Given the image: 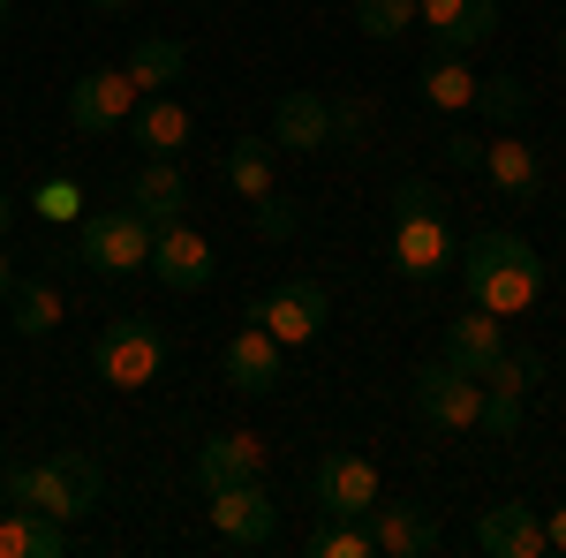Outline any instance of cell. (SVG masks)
<instances>
[{"instance_id":"6","label":"cell","mask_w":566,"mask_h":558,"mask_svg":"<svg viewBox=\"0 0 566 558\" xmlns=\"http://www.w3.org/2000/svg\"><path fill=\"white\" fill-rule=\"evenodd\" d=\"M325 309H333V295L295 272V280H272V287L250 302V325H264L280 347H310L317 333H325Z\"/></svg>"},{"instance_id":"21","label":"cell","mask_w":566,"mask_h":558,"mask_svg":"<svg viewBox=\"0 0 566 558\" xmlns=\"http://www.w3.org/2000/svg\"><path fill=\"white\" fill-rule=\"evenodd\" d=\"M370 544H378V558H423V551H438V520L423 514V506H370Z\"/></svg>"},{"instance_id":"16","label":"cell","mask_w":566,"mask_h":558,"mask_svg":"<svg viewBox=\"0 0 566 558\" xmlns=\"http://www.w3.org/2000/svg\"><path fill=\"white\" fill-rule=\"evenodd\" d=\"M272 144L280 151H295V159H310V151H325L333 144V98H317V91H280V106H272Z\"/></svg>"},{"instance_id":"17","label":"cell","mask_w":566,"mask_h":558,"mask_svg":"<svg viewBox=\"0 0 566 558\" xmlns=\"http://www.w3.org/2000/svg\"><path fill=\"white\" fill-rule=\"evenodd\" d=\"M189 136H197V122H189V106L181 98H136V114H129V144L144 151V159H181L189 151Z\"/></svg>"},{"instance_id":"35","label":"cell","mask_w":566,"mask_h":558,"mask_svg":"<svg viewBox=\"0 0 566 558\" xmlns=\"http://www.w3.org/2000/svg\"><path fill=\"white\" fill-rule=\"evenodd\" d=\"M363 129H370V106H363V98L333 106V144H340V136H363Z\"/></svg>"},{"instance_id":"26","label":"cell","mask_w":566,"mask_h":558,"mask_svg":"<svg viewBox=\"0 0 566 558\" xmlns=\"http://www.w3.org/2000/svg\"><path fill=\"white\" fill-rule=\"evenodd\" d=\"M8 325H15L23 340H45V333L61 325V287H53V280H15V287H8Z\"/></svg>"},{"instance_id":"3","label":"cell","mask_w":566,"mask_h":558,"mask_svg":"<svg viewBox=\"0 0 566 558\" xmlns=\"http://www.w3.org/2000/svg\"><path fill=\"white\" fill-rule=\"evenodd\" d=\"M0 498L8 506H39L53 520H84L106 498V468L91 453H45V461H15L0 475Z\"/></svg>"},{"instance_id":"9","label":"cell","mask_w":566,"mask_h":558,"mask_svg":"<svg viewBox=\"0 0 566 558\" xmlns=\"http://www.w3.org/2000/svg\"><path fill=\"white\" fill-rule=\"evenodd\" d=\"M205 514H212V536H219V544H234V551H264V544L280 536V506H272L264 475H258V483L205 491Z\"/></svg>"},{"instance_id":"25","label":"cell","mask_w":566,"mask_h":558,"mask_svg":"<svg viewBox=\"0 0 566 558\" xmlns=\"http://www.w3.org/2000/svg\"><path fill=\"white\" fill-rule=\"evenodd\" d=\"M423 106H438V114H469L476 106V69H469V53H438V61H423Z\"/></svg>"},{"instance_id":"31","label":"cell","mask_w":566,"mask_h":558,"mask_svg":"<svg viewBox=\"0 0 566 558\" xmlns=\"http://www.w3.org/2000/svg\"><path fill=\"white\" fill-rule=\"evenodd\" d=\"M536 378H544V362H536V355H522V347H506V355L483 370V386H491V392H528Z\"/></svg>"},{"instance_id":"10","label":"cell","mask_w":566,"mask_h":558,"mask_svg":"<svg viewBox=\"0 0 566 558\" xmlns=\"http://www.w3.org/2000/svg\"><path fill=\"white\" fill-rule=\"evenodd\" d=\"M136 98H144V91H136L122 69H91V76L69 84V129L76 136H122L129 114H136Z\"/></svg>"},{"instance_id":"7","label":"cell","mask_w":566,"mask_h":558,"mask_svg":"<svg viewBox=\"0 0 566 558\" xmlns=\"http://www.w3.org/2000/svg\"><path fill=\"white\" fill-rule=\"evenodd\" d=\"M167 295H205L219 280V250L189 227V219H167V227H151V264H144Z\"/></svg>"},{"instance_id":"34","label":"cell","mask_w":566,"mask_h":558,"mask_svg":"<svg viewBox=\"0 0 566 558\" xmlns=\"http://www.w3.org/2000/svg\"><path fill=\"white\" fill-rule=\"evenodd\" d=\"M438 151H446V167H461V173H476V167H483V136H476V129H453L446 144H438Z\"/></svg>"},{"instance_id":"4","label":"cell","mask_w":566,"mask_h":558,"mask_svg":"<svg viewBox=\"0 0 566 558\" xmlns=\"http://www.w3.org/2000/svg\"><path fill=\"white\" fill-rule=\"evenodd\" d=\"M91 370H98V386H114V392H144L159 370H167V333H159V317L122 309L114 325H98Z\"/></svg>"},{"instance_id":"40","label":"cell","mask_w":566,"mask_h":558,"mask_svg":"<svg viewBox=\"0 0 566 558\" xmlns=\"http://www.w3.org/2000/svg\"><path fill=\"white\" fill-rule=\"evenodd\" d=\"M559 69H566V23H559Z\"/></svg>"},{"instance_id":"5","label":"cell","mask_w":566,"mask_h":558,"mask_svg":"<svg viewBox=\"0 0 566 558\" xmlns=\"http://www.w3.org/2000/svg\"><path fill=\"white\" fill-rule=\"evenodd\" d=\"M76 264L98 272V280H129L151 264V219L129 212V204H106V212L76 219Z\"/></svg>"},{"instance_id":"36","label":"cell","mask_w":566,"mask_h":558,"mask_svg":"<svg viewBox=\"0 0 566 558\" xmlns=\"http://www.w3.org/2000/svg\"><path fill=\"white\" fill-rule=\"evenodd\" d=\"M544 536H552V551L566 558V506H552V514H544Z\"/></svg>"},{"instance_id":"32","label":"cell","mask_w":566,"mask_h":558,"mask_svg":"<svg viewBox=\"0 0 566 558\" xmlns=\"http://www.w3.org/2000/svg\"><path fill=\"white\" fill-rule=\"evenodd\" d=\"M476 430H483V438H514V430H522V392H491V386H483Z\"/></svg>"},{"instance_id":"23","label":"cell","mask_w":566,"mask_h":558,"mask_svg":"<svg viewBox=\"0 0 566 558\" xmlns=\"http://www.w3.org/2000/svg\"><path fill=\"white\" fill-rule=\"evenodd\" d=\"M61 551H69V520L39 514V506L0 514V558H61Z\"/></svg>"},{"instance_id":"28","label":"cell","mask_w":566,"mask_h":558,"mask_svg":"<svg viewBox=\"0 0 566 558\" xmlns=\"http://www.w3.org/2000/svg\"><path fill=\"white\" fill-rule=\"evenodd\" d=\"M23 204H31L45 227H76V219H84V189H76L69 173H45V181L31 189V197H23Z\"/></svg>"},{"instance_id":"39","label":"cell","mask_w":566,"mask_h":558,"mask_svg":"<svg viewBox=\"0 0 566 558\" xmlns=\"http://www.w3.org/2000/svg\"><path fill=\"white\" fill-rule=\"evenodd\" d=\"M8 287H15V272H8V257H0V302H8Z\"/></svg>"},{"instance_id":"18","label":"cell","mask_w":566,"mask_h":558,"mask_svg":"<svg viewBox=\"0 0 566 558\" xmlns=\"http://www.w3.org/2000/svg\"><path fill=\"white\" fill-rule=\"evenodd\" d=\"M483 181L506 197V204H544V159L528 151L522 136H499V144H483Z\"/></svg>"},{"instance_id":"11","label":"cell","mask_w":566,"mask_h":558,"mask_svg":"<svg viewBox=\"0 0 566 558\" xmlns=\"http://www.w3.org/2000/svg\"><path fill=\"white\" fill-rule=\"evenodd\" d=\"M310 506L325 520H363L378 506V468H370L363 453H325V461L310 468Z\"/></svg>"},{"instance_id":"29","label":"cell","mask_w":566,"mask_h":558,"mask_svg":"<svg viewBox=\"0 0 566 558\" xmlns=\"http://www.w3.org/2000/svg\"><path fill=\"white\" fill-rule=\"evenodd\" d=\"M408 23H416V0H355V31H363V39L392 45Z\"/></svg>"},{"instance_id":"22","label":"cell","mask_w":566,"mask_h":558,"mask_svg":"<svg viewBox=\"0 0 566 558\" xmlns=\"http://www.w3.org/2000/svg\"><path fill=\"white\" fill-rule=\"evenodd\" d=\"M219 173H227V189H234L242 204H264V197L280 189V144H272V136H242V144H227Z\"/></svg>"},{"instance_id":"38","label":"cell","mask_w":566,"mask_h":558,"mask_svg":"<svg viewBox=\"0 0 566 558\" xmlns=\"http://www.w3.org/2000/svg\"><path fill=\"white\" fill-rule=\"evenodd\" d=\"M91 8H106V15H122V8H136V0H91Z\"/></svg>"},{"instance_id":"41","label":"cell","mask_w":566,"mask_h":558,"mask_svg":"<svg viewBox=\"0 0 566 558\" xmlns=\"http://www.w3.org/2000/svg\"><path fill=\"white\" fill-rule=\"evenodd\" d=\"M0 23H8V0H0Z\"/></svg>"},{"instance_id":"19","label":"cell","mask_w":566,"mask_h":558,"mask_svg":"<svg viewBox=\"0 0 566 558\" xmlns=\"http://www.w3.org/2000/svg\"><path fill=\"white\" fill-rule=\"evenodd\" d=\"M129 212H144L151 227H167V219H189V173L181 159H144V173L129 181V197H122Z\"/></svg>"},{"instance_id":"14","label":"cell","mask_w":566,"mask_h":558,"mask_svg":"<svg viewBox=\"0 0 566 558\" xmlns=\"http://www.w3.org/2000/svg\"><path fill=\"white\" fill-rule=\"evenodd\" d=\"M189 475H197V491L258 483V475H264V438H258V430H219V438H205V445H197Z\"/></svg>"},{"instance_id":"33","label":"cell","mask_w":566,"mask_h":558,"mask_svg":"<svg viewBox=\"0 0 566 558\" xmlns=\"http://www.w3.org/2000/svg\"><path fill=\"white\" fill-rule=\"evenodd\" d=\"M258 234H264V242H287V234H295V204H287L280 189L258 204Z\"/></svg>"},{"instance_id":"8","label":"cell","mask_w":566,"mask_h":558,"mask_svg":"<svg viewBox=\"0 0 566 558\" xmlns=\"http://www.w3.org/2000/svg\"><path fill=\"white\" fill-rule=\"evenodd\" d=\"M408 400H416V415L431 430H476V415H483V378H469V370H453L446 355L438 362H423L416 370V386H408Z\"/></svg>"},{"instance_id":"2","label":"cell","mask_w":566,"mask_h":558,"mask_svg":"<svg viewBox=\"0 0 566 558\" xmlns=\"http://www.w3.org/2000/svg\"><path fill=\"white\" fill-rule=\"evenodd\" d=\"M386 257L400 280H416V287H438L453 257H461V242H453V227H446V204H438L431 181H392V227H386Z\"/></svg>"},{"instance_id":"27","label":"cell","mask_w":566,"mask_h":558,"mask_svg":"<svg viewBox=\"0 0 566 558\" xmlns=\"http://www.w3.org/2000/svg\"><path fill=\"white\" fill-rule=\"evenodd\" d=\"M310 558H378V544H370V520H317L303 536Z\"/></svg>"},{"instance_id":"1","label":"cell","mask_w":566,"mask_h":558,"mask_svg":"<svg viewBox=\"0 0 566 558\" xmlns=\"http://www.w3.org/2000/svg\"><path fill=\"white\" fill-rule=\"evenodd\" d=\"M453 272H461L469 302L491 309V317H528L536 295H544V257L528 250L522 234H506V227H491V234H476V242H461Z\"/></svg>"},{"instance_id":"30","label":"cell","mask_w":566,"mask_h":558,"mask_svg":"<svg viewBox=\"0 0 566 558\" xmlns=\"http://www.w3.org/2000/svg\"><path fill=\"white\" fill-rule=\"evenodd\" d=\"M476 106L491 114V122H499V129H514V122L528 114V91H522V76H483V84H476Z\"/></svg>"},{"instance_id":"15","label":"cell","mask_w":566,"mask_h":558,"mask_svg":"<svg viewBox=\"0 0 566 558\" xmlns=\"http://www.w3.org/2000/svg\"><path fill=\"white\" fill-rule=\"evenodd\" d=\"M416 23L438 39V53H476L499 31V0H416Z\"/></svg>"},{"instance_id":"13","label":"cell","mask_w":566,"mask_h":558,"mask_svg":"<svg viewBox=\"0 0 566 558\" xmlns=\"http://www.w3.org/2000/svg\"><path fill=\"white\" fill-rule=\"evenodd\" d=\"M219 370H227V386H234V392L264 400V392H280V378H287V347L272 340L264 325H242V333L227 340V355H219Z\"/></svg>"},{"instance_id":"20","label":"cell","mask_w":566,"mask_h":558,"mask_svg":"<svg viewBox=\"0 0 566 558\" xmlns=\"http://www.w3.org/2000/svg\"><path fill=\"white\" fill-rule=\"evenodd\" d=\"M499 355H506V317H491V309L469 302V317H453V325H446V362H453V370H469V378H483Z\"/></svg>"},{"instance_id":"37","label":"cell","mask_w":566,"mask_h":558,"mask_svg":"<svg viewBox=\"0 0 566 558\" xmlns=\"http://www.w3.org/2000/svg\"><path fill=\"white\" fill-rule=\"evenodd\" d=\"M15 212H23V197H8V189H0V242H8V227H15Z\"/></svg>"},{"instance_id":"24","label":"cell","mask_w":566,"mask_h":558,"mask_svg":"<svg viewBox=\"0 0 566 558\" xmlns=\"http://www.w3.org/2000/svg\"><path fill=\"white\" fill-rule=\"evenodd\" d=\"M122 76H129L144 98H159L167 84H181V76H189V45H181V39H136L129 61H122Z\"/></svg>"},{"instance_id":"12","label":"cell","mask_w":566,"mask_h":558,"mask_svg":"<svg viewBox=\"0 0 566 558\" xmlns=\"http://www.w3.org/2000/svg\"><path fill=\"white\" fill-rule=\"evenodd\" d=\"M476 551L483 558H544V551H552L544 514H536V506H522V498L483 506V514H476Z\"/></svg>"}]
</instances>
